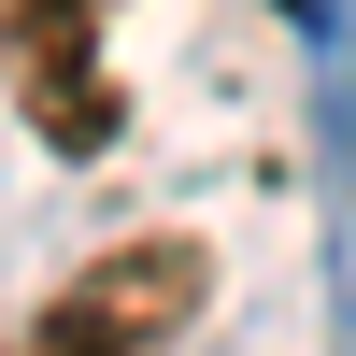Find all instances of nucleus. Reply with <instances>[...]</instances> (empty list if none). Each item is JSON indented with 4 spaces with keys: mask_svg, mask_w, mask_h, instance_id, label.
Masks as SVG:
<instances>
[{
    "mask_svg": "<svg viewBox=\"0 0 356 356\" xmlns=\"http://www.w3.org/2000/svg\"><path fill=\"white\" fill-rule=\"evenodd\" d=\"M0 57H15V100L57 157H100L114 143V72H100V0H0Z\"/></svg>",
    "mask_w": 356,
    "mask_h": 356,
    "instance_id": "nucleus-2",
    "label": "nucleus"
},
{
    "mask_svg": "<svg viewBox=\"0 0 356 356\" xmlns=\"http://www.w3.org/2000/svg\"><path fill=\"white\" fill-rule=\"evenodd\" d=\"M200 300H214V257H200L186 228H157V243H114V257H86V271L43 300L29 356H157V342L186 328Z\"/></svg>",
    "mask_w": 356,
    "mask_h": 356,
    "instance_id": "nucleus-1",
    "label": "nucleus"
}]
</instances>
